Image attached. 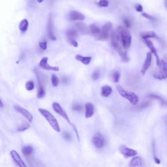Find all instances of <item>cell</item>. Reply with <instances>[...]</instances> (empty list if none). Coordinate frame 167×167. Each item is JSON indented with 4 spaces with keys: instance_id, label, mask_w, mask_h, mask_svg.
Returning <instances> with one entry per match:
<instances>
[{
    "instance_id": "5bb4252c",
    "label": "cell",
    "mask_w": 167,
    "mask_h": 167,
    "mask_svg": "<svg viewBox=\"0 0 167 167\" xmlns=\"http://www.w3.org/2000/svg\"><path fill=\"white\" fill-rule=\"evenodd\" d=\"M69 17L70 20L73 21H82L85 19L83 14L76 11H71L69 14Z\"/></svg>"
},
{
    "instance_id": "277c9868",
    "label": "cell",
    "mask_w": 167,
    "mask_h": 167,
    "mask_svg": "<svg viewBox=\"0 0 167 167\" xmlns=\"http://www.w3.org/2000/svg\"><path fill=\"white\" fill-rule=\"evenodd\" d=\"M116 88L119 93L122 97L129 100L132 105H136L138 103V97L135 93L133 92L124 90L120 85H118L116 86Z\"/></svg>"
},
{
    "instance_id": "d6a6232c",
    "label": "cell",
    "mask_w": 167,
    "mask_h": 167,
    "mask_svg": "<svg viewBox=\"0 0 167 167\" xmlns=\"http://www.w3.org/2000/svg\"><path fill=\"white\" fill-rule=\"evenodd\" d=\"M51 81L53 85L56 87L58 85L59 79L57 76L54 74H53L51 77Z\"/></svg>"
},
{
    "instance_id": "ac0fdd59",
    "label": "cell",
    "mask_w": 167,
    "mask_h": 167,
    "mask_svg": "<svg viewBox=\"0 0 167 167\" xmlns=\"http://www.w3.org/2000/svg\"><path fill=\"white\" fill-rule=\"evenodd\" d=\"M143 161L141 158L136 157L133 158L130 163V167H141L143 166Z\"/></svg>"
},
{
    "instance_id": "e0dca14e",
    "label": "cell",
    "mask_w": 167,
    "mask_h": 167,
    "mask_svg": "<svg viewBox=\"0 0 167 167\" xmlns=\"http://www.w3.org/2000/svg\"><path fill=\"white\" fill-rule=\"evenodd\" d=\"M77 36V32L75 29H70L67 32V40L70 44L73 41H76Z\"/></svg>"
},
{
    "instance_id": "7a4b0ae2",
    "label": "cell",
    "mask_w": 167,
    "mask_h": 167,
    "mask_svg": "<svg viewBox=\"0 0 167 167\" xmlns=\"http://www.w3.org/2000/svg\"><path fill=\"white\" fill-rule=\"evenodd\" d=\"M117 33L120 36V39L123 47L125 49L129 48L131 45L132 37L130 32L123 27H119Z\"/></svg>"
},
{
    "instance_id": "8d00e7d4",
    "label": "cell",
    "mask_w": 167,
    "mask_h": 167,
    "mask_svg": "<svg viewBox=\"0 0 167 167\" xmlns=\"http://www.w3.org/2000/svg\"><path fill=\"white\" fill-rule=\"evenodd\" d=\"M142 15L144 16L146 19H147L149 20L153 21L156 20V19L153 16L151 15L148 14L147 13H144L142 14Z\"/></svg>"
},
{
    "instance_id": "cb8c5ba5",
    "label": "cell",
    "mask_w": 167,
    "mask_h": 167,
    "mask_svg": "<svg viewBox=\"0 0 167 167\" xmlns=\"http://www.w3.org/2000/svg\"><path fill=\"white\" fill-rule=\"evenodd\" d=\"M29 22L27 20L24 19L21 21L19 25V29L21 31L25 32L28 28Z\"/></svg>"
},
{
    "instance_id": "4316f807",
    "label": "cell",
    "mask_w": 167,
    "mask_h": 167,
    "mask_svg": "<svg viewBox=\"0 0 167 167\" xmlns=\"http://www.w3.org/2000/svg\"><path fill=\"white\" fill-rule=\"evenodd\" d=\"M148 97L157 100L159 101L160 102L162 105H164V104H165V102L164 100L161 97L159 96V95L153 94H151L148 95Z\"/></svg>"
},
{
    "instance_id": "74e56055",
    "label": "cell",
    "mask_w": 167,
    "mask_h": 167,
    "mask_svg": "<svg viewBox=\"0 0 167 167\" xmlns=\"http://www.w3.org/2000/svg\"><path fill=\"white\" fill-rule=\"evenodd\" d=\"M135 8L136 10L139 12H142L143 8L142 6L139 4H137L135 5Z\"/></svg>"
},
{
    "instance_id": "7c38bea8",
    "label": "cell",
    "mask_w": 167,
    "mask_h": 167,
    "mask_svg": "<svg viewBox=\"0 0 167 167\" xmlns=\"http://www.w3.org/2000/svg\"><path fill=\"white\" fill-rule=\"evenodd\" d=\"M10 155L12 158L19 166L26 167V166L20 157L19 154L15 150H12L10 152Z\"/></svg>"
},
{
    "instance_id": "ee69618b",
    "label": "cell",
    "mask_w": 167,
    "mask_h": 167,
    "mask_svg": "<svg viewBox=\"0 0 167 167\" xmlns=\"http://www.w3.org/2000/svg\"><path fill=\"white\" fill-rule=\"evenodd\" d=\"M37 1L39 2H41L44 1V0H37Z\"/></svg>"
},
{
    "instance_id": "ffe728a7",
    "label": "cell",
    "mask_w": 167,
    "mask_h": 167,
    "mask_svg": "<svg viewBox=\"0 0 167 167\" xmlns=\"http://www.w3.org/2000/svg\"><path fill=\"white\" fill-rule=\"evenodd\" d=\"M112 91V88L110 86L105 85L101 88V94L104 97H107L111 94Z\"/></svg>"
},
{
    "instance_id": "8fae6325",
    "label": "cell",
    "mask_w": 167,
    "mask_h": 167,
    "mask_svg": "<svg viewBox=\"0 0 167 167\" xmlns=\"http://www.w3.org/2000/svg\"><path fill=\"white\" fill-rule=\"evenodd\" d=\"M48 58L46 57H44L40 61V66L43 69L49 71H58L59 68L58 67L51 66L48 64Z\"/></svg>"
},
{
    "instance_id": "5b68a950",
    "label": "cell",
    "mask_w": 167,
    "mask_h": 167,
    "mask_svg": "<svg viewBox=\"0 0 167 167\" xmlns=\"http://www.w3.org/2000/svg\"><path fill=\"white\" fill-rule=\"evenodd\" d=\"M159 69L153 75L155 79L161 80L165 79L167 77L166 63L163 60L160 61Z\"/></svg>"
},
{
    "instance_id": "836d02e7",
    "label": "cell",
    "mask_w": 167,
    "mask_h": 167,
    "mask_svg": "<svg viewBox=\"0 0 167 167\" xmlns=\"http://www.w3.org/2000/svg\"><path fill=\"white\" fill-rule=\"evenodd\" d=\"M98 5L101 7H106L108 6L109 1L108 0H100Z\"/></svg>"
},
{
    "instance_id": "83f0119b",
    "label": "cell",
    "mask_w": 167,
    "mask_h": 167,
    "mask_svg": "<svg viewBox=\"0 0 167 167\" xmlns=\"http://www.w3.org/2000/svg\"><path fill=\"white\" fill-rule=\"evenodd\" d=\"M72 109L74 111L77 112H81L83 111V106L79 103H75L73 104Z\"/></svg>"
},
{
    "instance_id": "d590c367",
    "label": "cell",
    "mask_w": 167,
    "mask_h": 167,
    "mask_svg": "<svg viewBox=\"0 0 167 167\" xmlns=\"http://www.w3.org/2000/svg\"><path fill=\"white\" fill-rule=\"evenodd\" d=\"M123 23L125 26L127 28H130L131 26V22L130 19L125 18L123 19Z\"/></svg>"
},
{
    "instance_id": "f35d334b",
    "label": "cell",
    "mask_w": 167,
    "mask_h": 167,
    "mask_svg": "<svg viewBox=\"0 0 167 167\" xmlns=\"http://www.w3.org/2000/svg\"><path fill=\"white\" fill-rule=\"evenodd\" d=\"M39 46L43 50L46 49L47 47V43L46 41L41 42L39 43Z\"/></svg>"
},
{
    "instance_id": "3957f363",
    "label": "cell",
    "mask_w": 167,
    "mask_h": 167,
    "mask_svg": "<svg viewBox=\"0 0 167 167\" xmlns=\"http://www.w3.org/2000/svg\"><path fill=\"white\" fill-rule=\"evenodd\" d=\"M38 110L41 114L46 118L54 129L58 132H60V128L58 122L51 113L47 110L43 108H40Z\"/></svg>"
},
{
    "instance_id": "2e32d148",
    "label": "cell",
    "mask_w": 167,
    "mask_h": 167,
    "mask_svg": "<svg viewBox=\"0 0 167 167\" xmlns=\"http://www.w3.org/2000/svg\"><path fill=\"white\" fill-rule=\"evenodd\" d=\"M85 117L89 118L92 117L94 113V107L93 104L91 103L86 104L85 105Z\"/></svg>"
},
{
    "instance_id": "484cf974",
    "label": "cell",
    "mask_w": 167,
    "mask_h": 167,
    "mask_svg": "<svg viewBox=\"0 0 167 167\" xmlns=\"http://www.w3.org/2000/svg\"><path fill=\"white\" fill-rule=\"evenodd\" d=\"M89 29H90V30L92 33L94 34H100L101 31L99 27L93 24L90 26Z\"/></svg>"
},
{
    "instance_id": "30bf717a",
    "label": "cell",
    "mask_w": 167,
    "mask_h": 167,
    "mask_svg": "<svg viewBox=\"0 0 167 167\" xmlns=\"http://www.w3.org/2000/svg\"><path fill=\"white\" fill-rule=\"evenodd\" d=\"M47 31L49 39L53 41H56V38L53 32V22L51 14H50L49 16L48 21Z\"/></svg>"
},
{
    "instance_id": "4fadbf2b",
    "label": "cell",
    "mask_w": 167,
    "mask_h": 167,
    "mask_svg": "<svg viewBox=\"0 0 167 167\" xmlns=\"http://www.w3.org/2000/svg\"><path fill=\"white\" fill-rule=\"evenodd\" d=\"M145 42L148 47L151 50V52L153 53L156 58V64L159 66L160 64L159 58L157 52V50L155 47L154 45L152 42L148 39L144 40Z\"/></svg>"
},
{
    "instance_id": "f546056e",
    "label": "cell",
    "mask_w": 167,
    "mask_h": 167,
    "mask_svg": "<svg viewBox=\"0 0 167 167\" xmlns=\"http://www.w3.org/2000/svg\"><path fill=\"white\" fill-rule=\"evenodd\" d=\"M62 136L67 141H71L72 140V137L69 133L67 132H64L62 133Z\"/></svg>"
},
{
    "instance_id": "9c48e42d",
    "label": "cell",
    "mask_w": 167,
    "mask_h": 167,
    "mask_svg": "<svg viewBox=\"0 0 167 167\" xmlns=\"http://www.w3.org/2000/svg\"><path fill=\"white\" fill-rule=\"evenodd\" d=\"M120 153L125 157L128 158L136 156L137 152L133 149L128 148L125 146H123L119 148Z\"/></svg>"
},
{
    "instance_id": "8992f818",
    "label": "cell",
    "mask_w": 167,
    "mask_h": 167,
    "mask_svg": "<svg viewBox=\"0 0 167 167\" xmlns=\"http://www.w3.org/2000/svg\"><path fill=\"white\" fill-rule=\"evenodd\" d=\"M112 23L110 22L104 24L102 27V31L97 38V40L105 41L107 39L109 36L110 32L112 28Z\"/></svg>"
},
{
    "instance_id": "52a82bcc",
    "label": "cell",
    "mask_w": 167,
    "mask_h": 167,
    "mask_svg": "<svg viewBox=\"0 0 167 167\" xmlns=\"http://www.w3.org/2000/svg\"><path fill=\"white\" fill-rule=\"evenodd\" d=\"M92 144L97 148H103L105 143V140L102 134L99 133H95L92 138Z\"/></svg>"
},
{
    "instance_id": "7bdbcfd3",
    "label": "cell",
    "mask_w": 167,
    "mask_h": 167,
    "mask_svg": "<svg viewBox=\"0 0 167 167\" xmlns=\"http://www.w3.org/2000/svg\"><path fill=\"white\" fill-rule=\"evenodd\" d=\"M4 107V104L2 101L0 99V108H2Z\"/></svg>"
},
{
    "instance_id": "44dd1931",
    "label": "cell",
    "mask_w": 167,
    "mask_h": 167,
    "mask_svg": "<svg viewBox=\"0 0 167 167\" xmlns=\"http://www.w3.org/2000/svg\"><path fill=\"white\" fill-rule=\"evenodd\" d=\"M140 36L144 40L148 39L150 38H156L157 36L153 31L143 32L140 34Z\"/></svg>"
},
{
    "instance_id": "7402d4cb",
    "label": "cell",
    "mask_w": 167,
    "mask_h": 167,
    "mask_svg": "<svg viewBox=\"0 0 167 167\" xmlns=\"http://www.w3.org/2000/svg\"><path fill=\"white\" fill-rule=\"evenodd\" d=\"M34 151V148L31 146L26 145L23 147L22 149V152L25 156H29L32 154Z\"/></svg>"
},
{
    "instance_id": "e575fe53",
    "label": "cell",
    "mask_w": 167,
    "mask_h": 167,
    "mask_svg": "<svg viewBox=\"0 0 167 167\" xmlns=\"http://www.w3.org/2000/svg\"><path fill=\"white\" fill-rule=\"evenodd\" d=\"M100 76V71L97 69L95 70L92 74V79L94 80H97L99 79Z\"/></svg>"
},
{
    "instance_id": "d4e9b609",
    "label": "cell",
    "mask_w": 167,
    "mask_h": 167,
    "mask_svg": "<svg viewBox=\"0 0 167 167\" xmlns=\"http://www.w3.org/2000/svg\"><path fill=\"white\" fill-rule=\"evenodd\" d=\"M46 91L43 86L40 85L38 89L37 97L39 99L44 98L46 95Z\"/></svg>"
},
{
    "instance_id": "ba28073f",
    "label": "cell",
    "mask_w": 167,
    "mask_h": 167,
    "mask_svg": "<svg viewBox=\"0 0 167 167\" xmlns=\"http://www.w3.org/2000/svg\"><path fill=\"white\" fill-rule=\"evenodd\" d=\"M14 108L16 111L21 114L30 122H31L33 120V116L30 113L22 107L18 105H15Z\"/></svg>"
},
{
    "instance_id": "1f68e13d",
    "label": "cell",
    "mask_w": 167,
    "mask_h": 167,
    "mask_svg": "<svg viewBox=\"0 0 167 167\" xmlns=\"http://www.w3.org/2000/svg\"><path fill=\"white\" fill-rule=\"evenodd\" d=\"M34 87V83L31 81H29L26 82V88L27 90L30 91L33 89Z\"/></svg>"
},
{
    "instance_id": "6da1fadb",
    "label": "cell",
    "mask_w": 167,
    "mask_h": 167,
    "mask_svg": "<svg viewBox=\"0 0 167 167\" xmlns=\"http://www.w3.org/2000/svg\"><path fill=\"white\" fill-rule=\"evenodd\" d=\"M52 108L59 115H60L66 121L67 123L69 124L72 128L74 132H75L76 136L78 141H80V138L78 131L75 126V125L71 123L69 118L63 108L57 102L54 103L52 104Z\"/></svg>"
},
{
    "instance_id": "b9f144b4",
    "label": "cell",
    "mask_w": 167,
    "mask_h": 167,
    "mask_svg": "<svg viewBox=\"0 0 167 167\" xmlns=\"http://www.w3.org/2000/svg\"><path fill=\"white\" fill-rule=\"evenodd\" d=\"M154 160H155V162H156L158 164H160V163L161 162L160 160L158 159L156 157H154Z\"/></svg>"
},
{
    "instance_id": "ab89813d",
    "label": "cell",
    "mask_w": 167,
    "mask_h": 167,
    "mask_svg": "<svg viewBox=\"0 0 167 167\" xmlns=\"http://www.w3.org/2000/svg\"><path fill=\"white\" fill-rule=\"evenodd\" d=\"M62 81L63 83L64 84H66L68 82V79L66 77H64L62 79Z\"/></svg>"
},
{
    "instance_id": "d6986e66",
    "label": "cell",
    "mask_w": 167,
    "mask_h": 167,
    "mask_svg": "<svg viewBox=\"0 0 167 167\" xmlns=\"http://www.w3.org/2000/svg\"><path fill=\"white\" fill-rule=\"evenodd\" d=\"M76 26L79 31L82 34H86L88 32V29L87 26L84 23L78 22L76 24Z\"/></svg>"
},
{
    "instance_id": "9a60e30c",
    "label": "cell",
    "mask_w": 167,
    "mask_h": 167,
    "mask_svg": "<svg viewBox=\"0 0 167 167\" xmlns=\"http://www.w3.org/2000/svg\"><path fill=\"white\" fill-rule=\"evenodd\" d=\"M151 52H148L147 53L144 63L143 65L141 71V73L143 75L145 74L146 71H147L149 68L150 67L151 64Z\"/></svg>"
},
{
    "instance_id": "4dcf8cb0",
    "label": "cell",
    "mask_w": 167,
    "mask_h": 167,
    "mask_svg": "<svg viewBox=\"0 0 167 167\" xmlns=\"http://www.w3.org/2000/svg\"><path fill=\"white\" fill-rule=\"evenodd\" d=\"M120 74L118 71H116L113 74V81L115 83H118L120 81Z\"/></svg>"
},
{
    "instance_id": "603a6c76",
    "label": "cell",
    "mask_w": 167,
    "mask_h": 167,
    "mask_svg": "<svg viewBox=\"0 0 167 167\" xmlns=\"http://www.w3.org/2000/svg\"><path fill=\"white\" fill-rule=\"evenodd\" d=\"M76 59L77 61L81 62L85 65L88 64L90 63L91 60V58L90 57H84V56L79 55L76 56Z\"/></svg>"
},
{
    "instance_id": "60d3db41",
    "label": "cell",
    "mask_w": 167,
    "mask_h": 167,
    "mask_svg": "<svg viewBox=\"0 0 167 167\" xmlns=\"http://www.w3.org/2000/svg\"><path fill=\"white\" fill-rule=\"evenodd\" d=\"M71 44L72 45L75 47H77L78 46V43H77L76 41H73Z\"/></svg>"
},
{
    "instance_id": "f1b7e54d",
    "label": "cell",
    "mask_w": 167,
    "mask_h": 167,
    "mask_svg": "<svg viewBox=\"0 0 167 167\" xmlns=\"http://www.w3.org/2000/svg\"><path fill=\"white\" fill-rule=\"evenodd\" d=\"M30 127V125L27 123H25L19 126L17 128V130L19 132H23V131L29 129Z\"/></svg>"
}]
</instances>
